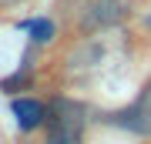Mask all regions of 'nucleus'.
Returning a JSON list of instances; mask_svg holds the SVG:
<instances>
[{"mask_svg":"<svg viewBox=\"0 0 151 144\" xmlns=\"http://www.w3.org/2000/svg\"><path fill=\"white\" fill-rule=\"evenodd\" d=\"M84 141V107L57 97L47 107V141L44 144H81Z\"/></svg>","mask_w":151,"mask_h":144,"instance_id":"nucleus-1","label":"nucleus"},{"mask_svg":"<svg viewBox=\"0 0 151 144\" xmlns=\"http://www.w3.org/2000/svg\"><path fill=\"white\" fill-rule=\"evenodd\" d=\"M131 17V0H87L81 7V17H77V27L84 34L94 30H108V27H118L121 20Z\"/></svg>","mask_w":151,"mask_h":144,"instance_id":"nucleus-2","label":"nucleus"},{"mask_svg":"<svg viewBox=\"0 0 151 144\" xmlns=\"http://www.w3.org/2000/svg\"><path fill=\"white\" fill-rule=\"evenodd\" d=\"M111 121L121 124V128H128V131H134V134H141V138H151V84L138 94L134 104L118 111Z\"/></svg>","mask_w":151,"mask_h":144,"instance_id":"nucleus-3","label":"nucleus"},{"mask_svg":"<svg viewBox=\"0 0 151 144\" xmlns=\"http://www.w3.org/2000/svg\"><path fill=\"white\" fill-rule=\"evenodd\" d=\"M14 117L20 124V131H34L40 124H47V107L34 97H17L14 101Z\"/></svg>","mask_w":151,"mask_h":144,"instance_id":"nucleus-4","label":"nucleus"},{"mask_svg":"<svg viewBox=\"0 0 151 144\" xmlns=\"http://www.w3.org/2000/svg\"><path fill=\"white\" fill-rule=\"evenodd\" d=\"M20 27H24V30H30V40H34V44L54 40V24H50V20H24Z\"/></svg>","mask_w":151,"mask_h":144,"instance_id":"nucleus-5","label":"nucleus"},{"mask_svg":"<svg viewBox=\"0 0 151 144\" xmlns=\"http://www.w3.org/2000/svg\"><path fill=\"white\" fill-rule=\"evenodd\" d=\"M10 4H20V0H0V7H10Z\"/></svg>","mask_w":151,"mask_h":144,"instance_id":"nucleus-6","label":"nucleus"}]
</instances>
